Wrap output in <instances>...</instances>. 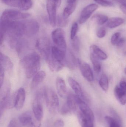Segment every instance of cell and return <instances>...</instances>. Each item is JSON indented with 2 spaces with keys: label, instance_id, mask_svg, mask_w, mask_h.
I'll return each instance as SVG.
<instances>
[{
  "label": "cell",
  "instance_id": "obj_1",
  "mask_svg": "<svg viewBox=\"0 0 126 127\" xmlns=\"http://www.w3.org/2000/svg\"><path fill=\"white\" fill-rule=\"evenodd\" d=\"M20 63L25 69L26 77L30 78L39 71L41 67L40 57L37 53H30L24 57L21 60Z\"/></svg>",
  "mask_w": 126,
  "mask_h": 127
},
{
  "label": "cell",
  "instance_id": "obj_2",
  "mask_svg": "<svg viewBox=\"0 0 126 127\" xmlns=\"http://www.w3.org/2000/svg\"><path fill=\"white\" fill-rule=\"evenodd\" d=\"M77 113L81 127H94V113L85 101H82L79 103Z\"/></svg>",
  "mask_w": 126,
  "mask_h": 127
},
{
  "label": "cell",
  "instance_id": "obj_3",
  "mask_svg": "<svg viewBox=\"0 0 126 127\" xmlns=\"http://www.w3.org/2000/svg\"><path fill=\"white\" fill-rule=\"evenodd\" d=\"M47 107L50 112L56 114L58 110L59 101L58 96L54 91L50 88H46L44 93Z\"/></svg>",
  "mask_w": 126,
  "mask_h": 127
},
{
  "label": "cell",
  "instance_id": "obj_4",
  "mask_svg": "<svg viewBox=\"0 0 126 127\" xmlns=\"http://www.w3.org/2000/svg\"><path fill=\"white\" fill-rule=\"evenodd\" d=\"M78 109L77 95L69 93L67 95L66 103L63 105L61 110V113L63 115H66L77 112Z\"/></svg>",
  "mask_w": 126,
  "mask_h": 127
},
{
  "label": "cell",
  "instance_id": "obj_5",
  "mask_svg": "<svg viewBox=\"0 0 126 127\" xmlns=\"http://www.w3.org/2000/svg\"><path fill=\"white\" fill-rule=\"evenodd\" d=\"M18 120L22 127H40V122L36 118L30 111H26L20 116Z\"/></svg>",
  "mask_w": 126,
  "mask_h": 127
},
{
  "label": "cell",
  "instance_id": "obj_6",
  "mask_svg": "<svg viewBox=\"0 0 126 127\" xmlns=\"http://www.w3.org/2000/svg\"><path fill=\"white\" fill-rule=\"evenodd\" d=\"M31 16V14L28 13L22 12L15 9L5 10L2 13L0 19L17 21L20 19H24Z\"/></svg>",
  "mask_w": 126,
  "mask_h": 127
},
{
  "label": "cell",
  "instance_id": "obj_7",
  "mask_svg": "<svg viewBox=\"0 0 126 127\" xmlns=\"http://www.w3.org/2000/svg\"><path fill=\"white\" fill-rule=\"evenodd\" d=\"M52 38L56 47L63 50L66 51L67 45L64 31L61 28H58L53 31Z\"/></svg>",
  "mask_w": 126,
  "mask_h": 127
},
{
  "label": "cell",
  "instance_id": "obj_8",
  "mask_svg": "<svg viewBox=\"0 0 126 127\" xmlns=\"http://www.w3.org/2000/svg\"><path fill=\"white\" fill-rule=\"evenodd\" d=\"M42 95L40 93L36 95L32 103L33 113L36 118L40 122L43 116Z\"/></svg>",
  "mask_w": 126,
  "mask_h": 127
},
{
  "label": "cell",
  "instance_id": "obj_9",
  "mask_svg": "<svg viewBox=\"0 0 126 127\" xmlns=\"http://www.w3.org/2000/svg\"><path fill=\"white\" fill-rule=\"evenodd\" d=\"M24 33L28 37H31L36 34L39 31L40 25L35 20H30L23 22Z\"/></svg>",
  "mask_w": 126,
  "mask_h": 127
},
{
  "label": "cell",
  "instance_id": "obj_10",
  "mask_svg": "<svg viewBox=\"0 0 126 127\" xmlns=\"http://www.w3.org/2000/svg\"><path fill=\"white\" fill-rule=\"evenodd\" d=\"M50 51L44 56L49 68L53 72L60 71L64 67V64L63 62L58 61L53 58L50 55Z\"/></svg>",
  "mask_w": 126,
  "mask_h": 127
},
{
  "label": "cell",
  "instance_id": "obj_11",
  "mask_svg": "<svg viewBox=\"0 0 126 127\" xmlns=\"http://www.w3.org/2000/svg\"><path fill=\"white\" fill-rule=\"evenodd\" d=\"M58 8L56 4L52 0H47L46 9L49 15L50 23L52 27H55L57 23V9Z\"/></svg>",
  "mask_w": 126,
  "mask_h": 127
},
{
  "label": "cell",
  "instance_id": "obj_12",
  "mask_svg": "<svg viewBox=\"0 0 126 127\" xmlns=\"http://www.w3.org/2000/svg\"><path fill=\"white\" fill-rule=\"evenodd\" d=\"M98 7V5L94 3L89 4L85 7L82 10L80 15L79 19L80 24L85 23Z\"/></svg>",
  "mask_w": 126,
  "mask_h": 127
},
{
  "label": "cell",
  "instance_id": "obj_13",
  "mask_svg": "<svg viewBox=\"0 0 126 127\" xmlns=\"http://www.w3.org/2000/svg\"><path fill=\"white\" fill-rule=\"evenodd\" d=\"M26 92L24 88H19L14 94V107L19 110L23 108L26 99Z\"/></svg>",
  "mask_w": 126,
  "mask_h": 127
},
{
  "label": "cell",
  "instance_id": "obj_14",
  "mask_svg": "<svg viewBox=\"0 0 126 127\" xmlns=\"http://www.w3.org/2000/svg\"><path fill=\"white\" fill-rule=\"evenodd\" d=\"M78 65L82 75L89 82L94 80V74L90 66L86 63L78 59Z\"/></svg>",
  "mask_w": 126,
  "mask_h": 127
},
{
  "label": "cell",
  "instance_id": "obj_15",
  "mask_svg": "<svg viewBox=\"0 0 126 127\" xmlns=\"http://www.w3.org/2000/svg\"><path fill=\"white\" fill-rule=\"evenodd\" d=\"M68 83L70 87L74 91L76 95L83 100H86V98L84 95L83 92L79 84L75 80L69 77L68 79Z\"/></svg>",
  "mask_w": 126,
  "mask_h": 127
},
{
  "label": "cell",
  "instance_id": "obj_16",
  "mask_svg": "<svg viewBox=\"0 0 126 127\" xmlns=\"http://www.w3.org/2000/svg\"><path fill=\"white\" fill-rule=\"evenodd\" d=\"M50 54L53 58L62 62L65 60L66 55V51L56 46H53L51 48Z\"/></svg>",
  "mask_w": 126,
  "mask_h": 127
},
{
  "label": "cell",
  "instance_id": "obj_17",
  "mask_svg": "<svg viewBox=\"0 0 126 127\" xmlns=\"http://www.w3.org/2000/svg\"><path fill=\"white\" fill-rule=\"evenodd\" d=\"M0 63L5 71L11 72L13 69V64L9 58L4 54L0 53Z\"/></svg>",
  "mask_w": 126,
  "mask_h": 127
},
{
  "label": "cell",
  "instance_id": "obj_18",
  "mask_svg": "<svg viewBox=\"0 0 126 127\" xmlns=\"http://www.w3.org/2000/svg\"><path fill=\"white\" fill-rule=\"evenodd\" d=\"M113 117L107 116L105 117V120L108 125L109 127H122L121 122L117 114L114 111L112 112Z\"/></svg>",
  "mask_w": 126,
  "mask_h": 127
},
{
  "label": "cell",
  "instance_id": "obj_19",
  "mask_svg": "<svg viewBox=\"0 0 126 127\" xmlns=\"http://www.w3.org/2000/svg\"><path fill=\"white\" fill-rule=\"evenodd\" d=\"M46 72L43 71H39L33 77L30 85L32 90L37 87L41 83H42L46 77Z\"/></svg>",
  "mask_w": 126,
  "mask_h": 127
},
{
  "label": "cell",
  "instance_id": "obj_20",
  "mask_svg": "<svg viewBox=\"0 0 126 127\" xmlns=\"http://www.w3.org/2000/svg\"><path fill=\"white\" fill-rule=\"evenodd\" d=\"M56 88L60 97L64 98L67 94L66 86L64 80L61 77H58L56 81Z\"/></svg>",
  "mask_w": 126,
  "mask_h": 127
},
{
  "label": "cell",
  "instance_id": "obj_21",
  "mask_svg": "<svg viewBox=\"0 0 126 127\" xmlns=\"http://www.w3.org/2000/svg\"><path fill=\"white\" fill-rule=\"evenodd\" d=\"M90 51L91 54L93 55L99 60H106L108 58L106 53L97 45H91L90 47Z\"/></svg>",
  "mask_w": 126,
  "mask_h": 127
},
{
  "label": "cell",
  "instance_id": "obj_22",
  "mask_svg": "<svg viewBox=\"0 0 126 127\" xmlns=\"http://www.w3.org/2000/svg\"><path fill=\"white\" fill-rule=\"evenodd\" d=\"M115 96L118 101L122 105H125L126 103V92L117 86L115 88Z\"/></svg>",
  "mask_w": 126,
  "mask_h": 127
},
{
  "label": "cell",
  "instance_id": "obj_23",
  "mask_svg": "<svg viewBox=\"0 0 126 127\" xmlns=\"http://www.w3.org/2000/svg\"><path fill=\"white\" fill-rule=\"evenodd\" d=\"M65 60L67 66L71 69H75L77 64H78V60L76 59L74 54L71 52L66 55Z\"/></svg>",
  "mask_w": 126,
  "mask_h": 127
},
{
  "label": "cell",
  "instance_id": "obj_24",
  "mask_svg": "<svg viewBox=\"0 0 126 127\" xmlns=\"http://www.w3.org/2000/svg\"><path fill=\"white\" fill-rule=\"evenodd\" d=\"M124 22L123 19L120 17H113L109 19L107 22V27L113 29L123 24Z\"/></svg>",
  "mask_w": 126,
  "mask_h": 127
},
{
  "label": "cell",
  "instance_id": "obj_25",
  "mask_svg": "<svg viewBox=\"0 0 126 127\" xmlns=\"http://www.w3.org/2000/svg\"><path fill=\"white\" fill-rule=\"evenodd\" d=\"M10 85L9 82H4L2 86L0 87V101L5 100L10 95Z\"/></svg>",
  "mask_w": 126,
  "mask_h": 127
},
{
  "label": "cell",
  "instance_id": "obj_26",
  "mask_svg": "<svg viewBox=\"0 0 126 127\" xmlns=\"http://www.w3.org/2000/svg\"><path fill=\"white\" fill-rule=\"evenodd\" d=\"M77 6V3L72 4H68L67 6L64 8L63 16L66 19L68 18L74 12Z\"/></svg>",
  "mask_w": 126,
  "mask_h": 127
},
{
  "label": "cell",
  "instance_id": "obj_27",
  "mask_svg": "<svg viewBox=\"0 0 126 127\" xmlns=\"http://www.w3.org/2000/svg\"><path fill=\"white\" fill-rule=\"evenodd\" d=\"M27 47L28 45L26 42L23 40L19 41L15 47L18 54V55H21V54L23 53L26 50Z\"/></svg>",
  "mask_w": 126,
  "mask_h": 127
},
{
  "label": "cell",
  "instance_id": "obj_28",
  "mask_svg": "<svg viewBox=\"0 0 126 127\" xmlns=\"http://www.w3.org/2000/svg\"><path fill=\"white\" fill-rule=\"evenodd\" d=\"M99 85L104 91L106 92L109 88V81L107 76L105 74L101 75L99 80Z\"/></svg>",
  "mask_w": 126,
  "mask_h": 127
},
{
  "label": "cell",
  "instance_id": "obj_29",
  "mask_svg": "<svg viewBox=\"0 0 126 127\" xmlns=\"http://www.w3.org/2000/svg\"><path fill=\"white\" fill-rule=\"evenodd\" d=\"M93 21H95L97 24L101 25L107 22L108 18L107 16L102 14H97L94 16L92 18Z\"/></svg>",
  "mask_w": 126,
  "mask_h": 127
},
{
  "label": "cell",
  "instance_id": "obj_30",
  "mask_svg": "<svg viewBox=\"0 0 126 127\" xmlns=\"http://www.w3.org/2000/svg\"><path fill=\"white\" fill-rule=\"evenodd\" d=\"M90 59L92 63L95 71L97 73L100 72L101 69V65L100 63L99 62V60L91 54L90 55Z\"/></svg>",
  "mask_w": 126,
  "mask_h": 127
},
{
  "label": "cell",
  "instance_id": "obj_31",
  "mask_svg": "<svg viewBox=\"0 0 126 127\" xmlns=\"http://www.w3.org/2000/svg\"><path fill=\"white\" fill-rule=\"evenodd\" d=\"M32 6V0H19V7L22 10L26 11Z\"/></svg>",
  "mask_w": 126,
  "mask_h": 127
},
{
  "label": "cell",
  "instance_id": "obj_32",
  "mask_svg": "<svg viewBox=\"0 0 126 127\" xmlns=\"http://www.w3.org/2000/svg\"><path fill=\"white\" fill-rule=\"evenodd\" d=\"M78 28V24L77 22H74L72 25L70 31V38L72 40H73L75 38Z\"/></svg>",
  "mask_w": 126,
  "mask_h": 127
},
{
  "label": "cell",
  "instance_id": "obj_33",
  "mask_svg": "<svg viewBox=\"0 0 126 127\" xmlns=\"http://www.w3.org/2000/svg\"><path fill=\"white\" fill-rule=\"evenodd\" d=\"M98 4L103 7H112L114 6V4L111 1L107 0H94Z\"/></svg>",
  "mask_w": 126,
  "mask_h": 127
},
{
  "label": "cell",
  "instance_id": "obj_34",
  "mask_svg": "<svg viewBox=\"0 0 126 127\" xmlns=\"http://www.w3.org/2000/svg\"><path fill=\"white\" fill-rule=\"evenodd\" d=\"M68 21L67 19H66L64 18L63 15H60L58 17V24L59 27H65L67 25Z\"/></svg>",
  "mask_w": 126,
  "mask_h": 127
},
{
  "label": "cell",
  "instance_id": "obj_35",
  "mask_svg": "<svg viewBox=\"0 0 126 127\" xmlns=\"http://www.w3.org/2000/svg\"><path fill=\"white\" fill-rule=\"evenodd\" d=\"M22 125L21 124L18 119L13 118L10 121L7 127H21Z\"/></svg>",
  "mask_w": 126,
  "mask_h": 127
},
{
  "label": "cell",
  "instance_id": "obj_36",
  "mask_svg": "<svg viewBox=\"0 0 126 127\" xmlns=\"http://www.w3.org/2000/svg\"><path fill=\"white\" fill-rule=\"evenodd\" d=\"M120 37V33L119 32H116L114 33L112 36L111 39V43L113 45H117V43L118 42Z\"/></svg>",
  "mask_w": 126,
  "mask_h": 127
},
{
  "label": "cell",
  "instance_id": "obj_37",
  "mask_svg": "<svg viewBox=\"0 0 126 127\" xmlns=\"http://www.w3.org/2000/svg\"><path fill=\"white\" fill-rule=\"evenodd\" d=\"M4 3L10 6L19 7V0H8Z\"/></svg>",
  "mask_w": 126,
  "mask_h": 127
},
{
  "label": "cell",
  "instance_id": "obj_38",
  "mask_svg": "<svg viewBox=\"0 0 126 127\" xmlns=\"http://www.w3.org/2000/svg\"><path fill=\"white\" fill-rule=\"evenodd\" d=\"M106 34V31L104 28L102 27L99 29L97 32V36L98 38H102L105 37Z\"/></svg>",
  "mask_w": 126,
  "mask_h": 127
},
{
  "label": "cell",
  "instance_id": "obj_39",
  "mask_svg": "<svg viewBox=\"0 0 126 127\" xmlns=\"http://www.w3.org/2000/svg\"><path fill=\"white\" fill-rule=\"evenodd\" d=\"M5 70L4 68L0 65V87L2 86L4 81V73Z\"/></svg>",
  "mask_w": 126,
  "mask_h": 127
},
{
  "label": "cell",
  "instance_id": "obj_40",
  "mask_svg": "<svg viewBox=\"0 0 126 127\" xmlns=\"http://www.w3.org/2000/svg\"><path fill=\"white\" fill-rule=\"evenodd\" d=\"M73 40L72 46L76 51H78L79 50V41L77 38H75Z\"/></svg>",
  "mask_w": 126,
  "mask_h": 127
},
{
  "label": "cell",
  "instance_id": "obj_41",
  "mask_svg": "<svg viewBox=\"0 0 126 127\" xmlns=\"http://www.w3.org/2000/svg\"><path fill=\"white\" fill-rule=\"evenodd\" d=\"M54 127H64V123L61 119H58L54 123Z\"/></svg>",
  "mask_w": 126,
  "mask_h": 127
},
{
  "label": "cell",
  "instance_id": "obj_42",
  "mask_svg": "<svg viewBox=\"0 0 126 127\" xmlns=\"http://www.w3.org/2000/svg\"><path fill=\"white\" fill-rule=\"evenodd\" d=\"M120 88L126 92V82L124 81H121L120 83Z\"/></svg>",
  "mask_w": 126,
  "mask_h": 127
},
{
  "label": "cell",
  "instance_id": "obj_43",
  "mask_svg": "<svg viewBox=\"0 0 126 127\" xmlns=\"http://www.w3.org/2000/svg\"><path fill=\"white\" fill-rule=\"evenodd\" d=\"M120 9L121 11L126 15V4H122L120 6Z\"/></svg>",
  "mask_w": 126,
  "mask_h": 127
},
{
  "label": "cell",
  "instance_id": "obj_44",
  "mask_svg": "<svg viewBox=\"0 0 126 127\" xmlns=\"http://www.w3.org/2000/svg\"><path fill=\"white\" fill-rule=\"evenodd\" d=\"M124 42H125V39L123 38H121L119 39L116 45L118 47H121L123 45Z\"/></svg>",
  "mask_w": 126,
  "mask_h": 127
},
{
  "label": "cell",
  "instance_id": "obj_45",
  "mask_svg": "<svg viewBox=\"0 0 126 127\" xmlns=\"http://www.w3.org/2000/svg\"><path fill=\"white\" fill-rule=\"evenodd\" d=\"M52 0L56 4L58 8L60 6L61 3V0Z\"/></svg>",
  "mask_w": 126,
  "mask_h": 127
},
{
  "label": "cell",
  "instance_id": "obj_46",
  "mask_svg": "<svg viewBox=\"0 0 126 127\" xmlns=\"http://www.w3.org/2000/svg\"><path fill=\"white\" fill-rule=\"evenodd\" d=\"M77 0H67V3L72 4L77 3Z\"/></svg>",
  "mask_w": 126,
  "mask_h": 127
},
{
  "label": "cell",
  "instance_id": "obj_47",
  "mask_svg": "<svg viewBox=\"0 0 126 127\" xmlns=\"http://www.w3.org/2000/svg\"><path fill=\"white\" fill-rule=\"evenodd\" d=\"M1 1L3 2V3H4L5 2L8 0H1Z\"/></svg>",
  "mask_w": 126,
  "mask_h": 127
},
{
  "label": "cell",
  "instance_id": "obj_48",
  "mask_svg": "<svg viewBox=\"0 0 126 127\" xmlns=\"http://www.w3.org/2000/svg\"><path fill=\"white\" fill-rule=\"evenodd\" d=\"M124 72H125V74L126 75V67L125 68V69H124Z\"/></svg>",
  "mask_w": 126,
  "mask_h": 127
}]
</instances>
